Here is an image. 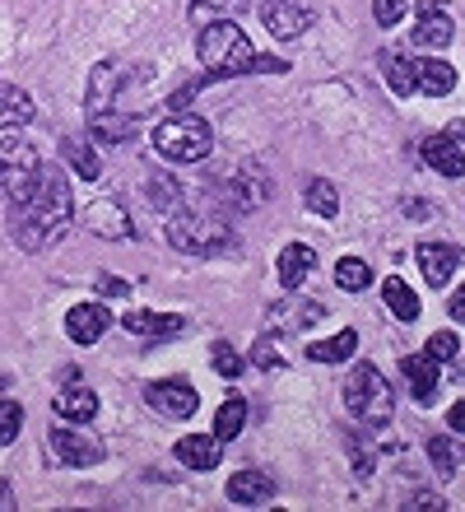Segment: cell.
Masks as SVG:
<instances>
[{"instance_id": "46", "label": "cell", "mask_w": 465, "mask_h": 512, "mask_svg": "<svg viewBox=\"0 0 465 512\" xmlns=\"http://www.w3.org/2000/svg\"><path fill=\"white\" fill-rule=\"evenodd\" d=\"M5 508H14V489H10V480H0V512Z\"/></svg>"}, {"instance_id": "43", "label": "cell", "mask_w": 465, "mask_h": 512, "mask_svg": "<svg viewBox=\"0 0 465 512\" xmlns=\"http://www.w3.org/2000/svg\"><path fill=\"white\" fill-rule=\"evenodd\" d=\"M447 424H452L456 433H465V401H456L452 410H447Z\"/></svg>"}, {"instance_id": "4", "label": "cell", "mask_w": 465, "mask_h": 512, "mask_svg": "<svg viewBox=\"0 0 465 512\" xmlns=\"http://www.w3.org/2000/svg\"><path fill=\"white\" fill-rule=\"evenodd\" d=\"M168 243L186 256H219L233 247V229L224 215H210V210H173Z\"/></svg>"}, {"instance_id": "19", "label": "cell", "mask_w": 465, "mask_h": 512, "mask_svg": "<svg viewBox=\"0 0 465 512\" xmlns=\"http://www.w3.org/2000/svg\"><path fill=\"white\" fill-rule=\"evenodd\" d=\"M121 326L131 331V336H149V340H159V336H177L182 331V317L177 312H149V308H135L121 317Z\"/></svg>"}, {"instance_id": "15", "label": "cell", "mask_w": 465, "mask_h": 512, "mask_svg": "<svg viewBox=\"0 0 465 512\" xmlns=\"http://www.w3.org/2000/svg\"><path fill=\"white\" fill-rule=\"evenodd\" d=\"M173 452H177V461H182V466H191V471H214V466H219V457H224L214 433H186V438H177Z\"/></svg>"}, {"instance_id": "36", "label": "cell", "mask_w": 465, "mask_h": 512, "mask_svg": "<svg viewBox=\"0 0 465 512\" xmlns=\"http://www.w3.org/2000/svg\"><path fill=\"white\" fill-rule=\"evenodd\" d=\"M428 359H438V364H452L456 354H461V340L452 336V331H433V336H428Z\"/></svg>"}, {"instance_id": "45", "label": "cell", "mask_w": 465, "mask_h": 512, "mask_svg": "<svg viewBox=\"0 0 465 512\" xmlns=\"http://www.w3.org/2000/svg\"><path fill=\"white\" fill-rule=\"evenodd\" d=\"M410 508H447V503L433 499V494H419V499H410Z\"/></svg>"}, {"instance_id": "16", "label": "cell", "mask_w": 465, "mask_h": 512, "mask_svg": "<svg viewBox=\"0 0 465 512\" xmlns=\"http://www.w3.org/2000/svg\"><path fill=\"white\" fill-rule=\"evenodd\" d=\"M400 373L410 378V396L419 405H428L438 396V359H428V354H405V359H400Z\"/></svg>"}, {"instance_id": "11", "label": "cell", "mask_w": 465, "mask_h": 512, "mask_svg": "<svg viewBox=\"0 0 465 512\" xmlns=\"http://www.w3.org/2000/svg\"><path fill=\"white\" fill-rule=\"evenodd\" d=\"M414 261L424 266V280L433 284V289H442V284L465 266V252L456 243H419L414 247Z\"/></svg>"}, {"instance_id": "42", "label": "cell", "mask_w": 465, "mask_h": 512, "mask_svg": "<svg viewBox=\"0 0 465 512\" xmlns=\"http://www.w3.org/2000/svg\"><path fill=\"white\" fill-rule=\"evenodd\" d=\"M98 289H103L107 298H126V294H131V284L117 280V275H103V280H98Z\"/></svg>"}, {"instance_id": "21", "label": "cell", "mask_w": 465, "mask_h": 512, "mask_svg": "<svg viewBox=\"0 0 465 512\" xmlns=\"http://www.w3.org/2000/svg\"><path fill=\"white\" fill-rule=\"evenodd\" d=\"M33 117H38L33 98H28L19 84H0V131H19V126H28Z\"/></svg>"}, {"instance_id": "31", "label": "cell", "mask_w": 465, "mask_h": 512, "mask_svg": "<svg viewBox=\"0 0 465 512\" xmlns=\"http://www.w3.org/2000/svg\"><path fill=\"white\" fill-rule=\"evenodd\" d=\"M382 70H386V84H391V94L396 98H410L414 89H419V84H414V61H405L400 52H386Z\"/></svg>"}, {"instance_id": "30", "label": "cell", "mask_w": 465, "mask_h": 512, "mask_svg": "<svg viewBox=\"0 0 465 512\" xmlns=\"http://www.w3.org/2000/svg\"><path fill=\"white\" fill-rule=\"evenodd\" d=\"M335 284H340L345 294H363L372 284V266L363 256H340V261H335Z\"/></svg>"}, {"instance_id": "10", "label": "cell", "mask_w": 465, "mask_h": 512, "mask_svg": "<svg viewBox=\"0 0 465 512\" xmlns=\"http://www.w3.org/2000/svg\"><path fill=\"white\" fill-rule=\"evenodd\" d=\"M317 19V10L307 0H266L261 5V24L270 28V38H298Z\"/></svg>"}, {"instance_id": "14", "label": "cell", "mask_w": 465, "mask_h": 512, "mask_svg": "<svg viewBox=\"0 0 465 512\" xmlns=\"http://www.w3.org/2000/svg\"><path fill=\"white\" fill-rule=\"evenodd\" d=\"M419 154H424V163L433 168V173L456 177V182L465 177V154H461V145H456L452 135H428V140H419Z\"/></svg>"}, {"instance_id": "47", "label": "cell", "mask_w": 465, "mask_h": 512, "mask_svg": "<svg viewBox=\"0 0 465 512\" xmlns=\"http://www.w3.org/2000/svg\"><path fill=\"white\" fill-rule=\"evenodd\" d=\"M452 368H456V382H465V364H461V354L452 359Z\"/></svg>"}, {"instance_id": "35", "label": "cell", "mask_w": 465, "mask_h": 512, "mask_svg": "<svg viewBox=\"0 0 465 512\" xmlns=\"http://www.w3.org/2000/svg\"><path fill=\"white\" fill-rule=\"evenodd\" d=\"M428 457H433L438 475H456V466H461V447H456L452 438H433V443H428Z\"/></svg>"}, {"instance_id": "44", "label": "cell", "mask_w": 465, "mask_h": 512, "mask_svg": "<svg viewBox=\"0 0 465 512\" xmlns=\"http://www.w3.org/2000/svg\"><path fill=\"white\" fill-rule=\"evenodd\" d=\"M447 308H452V322H465V284L456 289V298L447 303Z\"/></svg>"}, {"instance_id": "18", "label": "cell", "mask_w": 465, "mask_h": 512, "mask_svg": "<svg viewBox=\"0 0 465 512\" xmlns=\"http://www.w3.org/2000/svg\"><path fill=\"white\" fill-rule=\"evenodd\" d=\"M228 503H242V508H256V503H270L275 499V480L261 471H238L233 480L224 485Z\"/></svg>"}, {"instance_id": "38", "label": "cell", "mask_w": 465, "mask_h": 512, "mask_svg": "<svg viewBox=\"0 0 465 512\" xmlns=\"http://www.w3.org/2000/svg\"><path fill=\"white\" fill-rule=\"evenodd\" d=\"M349 452H354V471H359V475H372L377 457H372V443H368V438H359V433H349Z\"/></svg>"}, {"instance_id": "13", "label": "cell", "mask_w": 465, "mask_h": 512, "mask_svg": "<svg viewBox=\"0 0 465 512\" xmlns=\"http://www.w3.org/2000/svg\"><path fill=\"white\" fill-rule=\"evenodd\" d=\"M112 326V312L103 303H75L66 312V336L75 345H93V340H103V331Z\"/></svg>"}, {"instance_id": "6", "label": "cell", "mask_w": 465, "mask_h": 512, "mask_svg": "<svg viewBox=\"0 0 465 512\" xmlns=\"http://www.w3.org/2000/svg\"><path fill=\"white\" fill-rule=\"evenodd\" d=\"M38 168H42V154L28 145L24 135H5L0 140V191H5V201L24 196L28 182L38 177Z\"/></svg>"}, {"instance_id": "37", "label": "cell", "mask_w": 465, "mask_h": 512, "mask_svg": "<svg viewBox=\"0 0 465 512\" xmlns=\"http://www.w3.org/2000/svg\"><path fill=\"white\" fill-rule=\"evenodd\" d=\"M19 429H24V410L14 401H0V447L14 443L19 438Z\"/></svg>"}, {"instance_id": "24", "label": "cell", "mask_w": 465, "mask_h": 512, "mask_svg": "<svg viewBox=\"0 0 465 512\" xmlns=\"http://www.w3.org/2000/svg\"><path fill=\"white\" fill-rule=\"evenodd\" d=\"M414 84H419L424 94L442 98V94H452V89H456V70L447 66V61H433V56H419V61H414Z\"/></svg>"}, {"instance_id": "20", "label": "cell", "mask_w": 465, "mask_h": 512, "mask_svg": "<svg viewBox=\"0 0 465 512\" xmlns=\"http://www.w3.org/2000/svg\"><path fill=\"white\" fill-rule=\"evenodd\" d=\"M84 224H89L98 238H131V219L121 210L117 201H98L84 210Z\"/></svg>"}, {"instance_id": "7", "label": "cell", "mask_w": 465, "mask_h": 512, "mask_svg": "<svg viewBox=\"0 0 465 512\" xmlns=\"http://www.w3.org/2000/svg\"><path fill=\"white\" fill-rule=\"evenodd\" d=\"M52 452H56V461H61V466H98V461L107 457L103 443H98V438H89L84 429H75L70 419L52 429Z\"/></svg>"}, {"instance_id": "28", "label": "cell", "mask_w": 465, "mask_h": 512, "mask_svg": "<svg viewBox=\"0 0 465 512\" xmlns=\"http://www.w3.org/2000/svg\"><path fill=\"white\" fill-rule=\"evenodd\" d=\"M61 154H66V163L84 177V182H98L103 163H98V149H93L89 140H80V135H66V140H61Z\"/></svg>"}, {"instance_id": "39", "label": "cell", "mask_w": 465, "mask_h": 512, "mask_svg": "<svg viewBox=\"0 0 465 512\" xmlns=\"http://www.w3.org/2000/svg\"><path fill=\"white\" fill-rule=\"evenodd\" d=\"M200 14H224V19H238L247 10V0H191Z\"/></svg>"}, {"instance_id": "33", "label": "cell", "mask_w": 465, "mask_h": 512, "mask_svg": "<svg viewBox=\"0 0 465 512\" xmlns=\"http://www.w3.org/2000/svg\"><path fill=\"white\" fill-rule=\"evenodd\" d=\"M135 135V122H126V117H112V112H103V117H93V140H107V145H117V140H131Z\"/></svg>"}, {"instance_id": "25", "label": "cell", "mask_w": 465, "mask_h": 512, "mask_svg": "<svg viewBox=\"0 0 465 512\" xmlns=\"http://www.w3.org/2000/svg\"><path fill=\"white\" fill-rule=\"evenodd\" d=\"M359 350V331H335V336H326V340H312V345H307V359H312V364H345L349 354Z\"/></svg>"}, {"instance_id": "2", "label": "cell", "mask_w": 465, "mask_h": 512, "mask_svg": "<svg viewBox=\"0 0 465 512\" xmlns=\"http://www.w3.org/2000/svg\"><path fill=\"white\" fill-rule=\"evenodd\" d=\"M200 66H205V80H242V75H289V61L284 56H261L247 42L233 19H214V24L200 28Z\"/></svg>"}, {"instance_id": "26", "label": "cell", "mask_w": 465, "mask_h": 512, "mask_svg": "<svg viewBox=\"0 0 465 512\" xmlns=\"http://www.w3.org/2000/svg\"><path fill=\"white\" fill-rule=\"evenodd\" d=\"M112 94H117V66H112V61H98V66H93L84 108H89L93 117H103V112H112Z\"/></svg>"}, {"instance_id": "5", "label": "cell", "mask_w": 465, "mask_h": 512, "mask_svg": "<svg viewBox=\"0 0 465 512\" xmlns=\"http://www.w3.org/2000/svg\"><path fill=\"white\" fill-rule=\"evenodd\" d=\"M154 149H159L168 163H200V159H210L214 131H210L205 117L177 112V117H168V122L154 126Z\"/></svg>"}, {"instance_id": "12", "label": "cell", "mask_w": 465, "mask_h": 512, "mask_svg": "<svg viewBox=\"0 0 465 512\" xmlns=\"http://www.w3.org/2000/svg\"><path fill=\"white\" fill-rule=\"evenodd\" d=\"M266 191H270V177L261 173V163L252 159V163H242L238 173L228 177L224 201H228V205H233V210H238V215H242V210H256V205L266 201Z\"/></svg>"}, {"instance_id": "1", "label": "cell", "mask_w": 465, "mask_h": 512, "mask_svg": "<svg viewBox=\"0 0 465 512\" xmlns=\"http://www.w3.org/2000/svg\"><path fill=\"white\" fill-rule=\"evenodd\" d=\"M70 219H75V191H70L66 173L56 168L52 159H42L38 177L28 182L24 196L5 201V224H10V238L24 252H47L66 238Z\"/></svg>"}, {"instance_id": "27", "label": "cell", "mask_w": 465, "mask_h": 512, "mask_svg": "<svg viewBox=\"0 0 465 512\" xmlns=\"http://www.w3.org/2000/svg\"><path fill=\"white\" fill-rule=\"evenodd\" d=\"M303 205L312 210V215H321V219H335V215H340V191H335L331 177H307Z\"/></svg>"}, {"instance_id": "29", "label": "cell", "mask_w": 465, "mask_h": 512, "mask_svg": "<svg viewBox=\"0 0 465 512\" xmlns=\"http://www.w3.org/2000/svg\"><path fill=\"white\" fill-rule=\"evenodd\" d=\"M242 424H247V401H242V396H228V401L219 405V415H214V438H219V443H233L242 433Z\"/></svg>"}, {"instance_id": "22", "label": "cell", "mask_w": 465, "mask_h": 512, "mask_svg": "<svg viewBox=\"0 0 465 512\" xmlns=\"http://www.w3.org/2000/svg\"><path fill=\"white\" fill-rule=\"evenodd\" d=\"M382 298H386V308H391V317H396V322H419V312H424L419 294H414L400 275H386V280H382Z\"/></svg>"}, {"instance_id": "17", "label": "cell", "mask_w": 465, "mask_h": 512, "mask_svg": "<svg viewBox=\"0 0 465 512\" xmlns=\"http://www.w3.org/2000/svg\"><path fill=\"white\" fill-rule=\"evenodd\" d=\"M52 410H56L61 419H70V424H89V419L98 415V396H93L84 382H66V387L56 391Z\"/></svg>"}, {"instance_id": "3", "label": "cell", "mask_w": 465, "mask_h": 512, "mask_svg": "<svg viewBox=\"0 0 465 512\" xmlns=\"http://www.w3.org/2000/svg\"><path fill=\"white\" fill-rule=\"evenodd\" d=\"M345 410L359 415L368 429H386L396 415V391L382 378L377 364H354V373L345 378Z\"/></svg>"}, {"instance_id": "40", "label": "cell", "mask_w": 465, "mask_h": 512, "mask_svg": "<svg viewBox=\"0 0 465 512\" xmlns=\"http://www.w3.org/2000/svg\"><path fill=\"white\" fill-rule=\"evenodd\" d=\"M400 14H405V0H372V19L382 28H391Z\"/></svg>"}, {"instance_id": "34", "label": "cell", "mask_w": 465, "mask_h": 512, "mask_svg": "<svg viewBox=\"0 0 465 512\" xmlns=\"http://www.w3.org/2000/svg\"><path fill=\"white\" fill-rule=\"evenodd\" d=\"M210 364H214V373H219V378H238V373H242V354L233 350L228 340H214V345H210Z\"/></svg>"}, {"instance_id": "9", "label": "cell", "mask_w": 465, "mask_h": 512, "mask_svg": "<svg viewBox=\"0 0 465 512\" xmlns=\"http://www.w3.org/2000/svg\"><path fill=\"white\" fill-rule=\"evenodd\" d=\"M145 401H149V410H159L163 419H191L196 415V405H200V396H196L191 382L168 378V382H149Z\"/></svg>"}, {"instance_id": "41", "label": "cell", "mask_w": 465, "mask_h": 512, "mask_svg": "<svg viewBox=\"0 0 465 512\" xmlns=\"http://www.w3.org/2000/svg\"><path fill=\"white\" fill-rule=\"evenodd\" d=\"M252 364H256V368H284V354H279L275 345H270V340H256Z\"/></svg>"}, {"instance_id": "8", "label": "cell", "mask_w": 465, "mask_h": 512, "mask_svg": "<svg viewBox=\"0 0 465 512\" xmlns=\"http://www.w3.org/2000/svg\"><path fill=\"white\" fill-rule=\"evenodd\" d=\"M452 38H456V19H452V10H447V0H419L414 42H419V47L442 52V47H452Z\"/></svg>"}, {"instance_id": "32", "label": "cell", "mask_w": 465, "mask_h": 512, "mask_svg": "<svg viewBox=\"0 0 465 512\" xmlns=\"http://www.w3.org/2000/svg\"><path fill=\"white\" fill-rule=\"evenodd\" d=\"M149 201L159 205V210H177V201H182V182H177V177H168V173H159V177H149Z\"/></svg>"}, {"instance_id": "23", "label": "cell", "mask_w": 465, "mask_h": 512, "mask_svg": "<svg viewBox=\"0 0 465 512\" xmlns=\"http://www.w3.org/2000/svg\"><path fill=\"white\" fill-rule=\"evenodd\" d=\"M312 266H317V252L307 243H289L279 252V284H284V289H298V284L312 275Z\"/></svg>"}]
</instances>
